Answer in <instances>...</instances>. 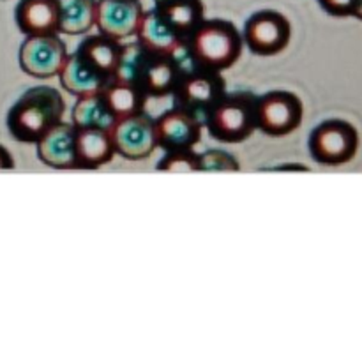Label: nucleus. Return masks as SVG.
<instances>
[{"mask_svg":"<svg viewBox=\"0 0 362 362\" xmlns=\"http://www.w3.org/2000/svg\"><path fill=\"white\" fill-rule=\"evenodd\" d=\"M14 168V158L2 144H0V172H6V170Z\"/></svg>","mask_w":362,"mask_h":362,"instance_id":"27","label":"nucleus"},{"mask_svg":"<svg viewBox=\"0 0 362 362\" xmlns=\"http://www.w3.org/2000/svg\"><path fill=\"white\" fill-rule=\"evenodd\" d=\"M37 158L48 168L78 170L76 163V127L71 122H59L35 141Z\"/></svg>","mask_w":362,"mask_h":362,"instance_id":"12","label":"nucleus"},{"mask_svg":"<svg viewBox=\"0 0 362 362\" xmlns=\"http://www.w3.org/2000/svg\"><path fill=\"white\" fill-rule=\"evenodd\" d=\"M144 11L140 0H98L94 28L117 41H127L136 34Z\"/></svg>","mask_w":362,"mask_h":362,"instance_id":"11","label":"nucleus"},{"mask_svg":"<svg viewBox=\"0 0 362 362\" xmlns=\"http://www.w3.org/2000/svg\"><path fill=\"white\" fill-rule=\"evenodd\" d=\"M163 2H170V0H154V6H158V4H163Z\"/></svg>","mask_w":362,"mask_h":362,"instance_id":"30","label":"nucleus"},{"mask_svg":"<svg viewBox=\"0 0 362 362\" xmlns=\"http://www.w3.org/2000/svg\"><path fill=\"white\" fill-rule=\"evenodd\" d=\"M359 144V131L354 124L343 119H327L310 133L308 151L318 165L341 166L356 158Z\"/></svg>","mask_w":362,"mask_h":362,"instance_id":"4","label":"nucleus"},{"mask_svg":"<svg viewBox=\"0 0 362 362\" xmlns=\"http://www.w3.org/2000/svg\"><path fill=\"white\" fill-rule=\"evenodd\" d=\"M322 9L327 14L336 18H346L354 16V9H356L357 0H318Z\"/></svg>","mask_w":362,"mask_h":362,"instance_id":"26","label":"nucleus"},{"mask_svg":"<svg viewBox=\"0 0 362 362\" xmlns=\"http://www.w3.org/2000/svg\"><path fill=\"white\" fill-rule=\"evenodd\" d=\"M115 156L127 161H144L158 147L156 122L145 112L117 119L110 127Z\"/></svg>","mask_w":362,"mask_h":362,"instance_id":"9","label":"nucleus"},{"mask_svg":"<svg viewBox=\"0 0 362 362\" xmlns=\"http://www.w3.org/2000/svg\"><path fill=\"white\" fill-rule=\"evenodd\" d=\"M57 78H59L64 92L74 95V98L92 94V92H101L110 81V78H106L94 66H90L76 49L67 55Z\"/></svg>","mask_w":362,"mask_h":362,"instance_id":"14","label":"nucleus"},{"mask_svg":"<svg viewBox=\"0 0 362 362\" xmlns=\"http://www.w3.org/2000/svg\"><path fill=\"white\" fill-rule=\"evenodd\" d=\"M308 170L306 168V166H296V165H293V166H278V168H274V170Z\"/></svg>","mask_w":362,"mask_h":362,"instance_id":"29","label":"nucleus"},{"mask_svg":"<svg viewBox=\"0 0 362 362\" xmlns=\"http://www.w3.org/2000/svg\"><path fill=\"white\" fill-rule=\"evenodd\" d=\"M251 92H226L204 117V127L221 144H240L257 131Z\"/></svg>","mask_w":362,"mask_h":362,"instance_id":"3","label":"nucleus"},{"mask_svg":"<svg viewBox=\"0 0 362 362\" xmlns=\"http://www.w3.org/2000/svg\"><path fill=\"white\" fill-rule=\"evenodd\" d=\"M115 158L110 129H76L78 170H99Z\"/></svg>","mask_w":362,"mask_h":362,"instance_id":"17","label":"nucleus"},{"mask_svg":"<svg viewBox=\"0 0 362 362\" xmlns=\"http://www.w3.org/2000/svg\"><path fill=\"white\" fill-rule=\"evenodd\" d=\"M152 57H154V53L148 52L134 37L122 41L119 62H117V69L113 73L112 80L127 81V83H134L141 87V80H144V74L147 71V66L151 64Z\"/></svg>","mask_w":362,"mask_h":362,"instance_id":"23","label":"nucleus"},{"mask_svg":"<svg viewBox=\"0 0 362 362\" xmlns=\"http://www.w3.org/2000/svg\"><path fill=\"white\" fill-rule=\"evenodd\" d=\"M156 170L168 173L198 172V152H194V148L165 151L163 158L156 165Z\"/></svg>","mask_w":362,"mask_h":362,"instance_id":"24","label":"nucleus"},{"mask_svg":"<svg viewBox=\"0 0 362 362\" xmlns=\"http://www.w3.org/2000/svg\"><path fill=\"white\" fill-rule=\"evenodd\" d=\"M354 18L362 21V0H357L356 4V9H354Z\"/></svg>","mask_w":362,"mask_h":362,"instance_id":"28","label":"nucleus"},{"mask_svg":"<svg viewBox=\"0 0 362 362\" xmlns=\"http://www.w3.org/2000/svg\"><path fill=\"white\" fill-rule=\"evenodd\" d=\"M243 49V34L232 21L205 18L186 37L182 53L193 66L223 73L235 66Z\"/></svg>","mask_w":362,"mask_h":362,"instance_id":"1","label":"nucleus"},{"mask_svg":"<svg viewBox=\"0 0 362 362\" xmlns=\"http://www.w3.org/2000/svg\"><path fill=\"white\" fill-rule=\"evenodd\" d=\"M67 46L60 34L25 35L18 52V62L25 74L37 80L57 78L66 62Z\"/></svg>","mask_w":362,"mask_h":362,"instance_id":"8","label":"nucleus"},{"mask_svg":"<svg viewBox=\"0 0 362 362\" xmlns=\"http://www.w3.org/2000/svg\"><path fill=\"white\" fill-rule=\"evenodd\" d=\"M71 124L76 129H88V127H99V129H110L115 122V117L110 112L103 92H92L76 98L73 108H71Z\"/></svg>","mask_w":362,"mask_h":362,"instance_id":"21","label":"nucleus"},{"mask_svg":"<svg viewBox=\"0 0 362 362\" xmlns=\"http://www.w3.org/2000/svg\"><path fill=\"white\" fill-rule=\"evenodd\" d=\"M154 7L184 41L205 20V6L202 0H170Z\"/></svg>","mask_w":362,"mask_h":362,"instance_id":"22","label":"nucleus"},{"mask_svg":"<svg viewBox=\"0 0 362 362\" xmlns=\"http://www.w3.org/2000/svg\"><path fill=\"white\" fill-rule=\"evenodd\" d=\"M98 0H59V34L87 35L95 27Z\"/></svg>","mask_w":362,"mask_h":362,"instance_id":"20","label":"nucleus"},{"mask_svg":"<svg viewBox=\"0 0 362 362\" xmlns=\"http://www.w3.org/2000/svg\"><path fill=\"white\" fill-rule=\"evenodd\" d=\"M66 101L59 88L37 85L25 90L7 113V129L21 144H35L53 126L62 122Z\"/></svg>","mask_w":362,"mask_h":362,"instance_id":"2","label":"nucleus"},{"mask_svg":"<svg viewBox=\"0 0 362 362\" xmlns=\"http://www.w3.org/2000/svg\"><path fill=\"white\" fill-rule=\"evenodd\" d=\"M180 76L173 92V105L197 113L204 120L205 113L226 94V81L223 73L205 69L189 64Z\"/></svg>","mask_w":362,"mask_h":362,"instance_id":"6","label":"nucleus"},{"mask_svg":"<svg viewBox=\"0 0 362 362\" xmlns=\"http://www.w3.org/2000/svg\"><path fill=\"white\" fill-rule=\"evenodd\" d=\"M240 165L235 156L221 148L198 152V172H239Z\"/></svg>","mask_w":362,"mask_h":362,"instance_id":"25","label":"nucleus"},{"mask_svg":"<svg viewBox=\"0 0 362 362\" xmlns=\"http://www.w3.org/2000/svg\"><path fill=\"white\" fill-rule=\"evenodd\" d=\"M134 39L154 55H179L184 48V39L154 6L141 14Z\"/></svg>","mask_w":362,"mask_h":362,"instance_id":"13","label":"nucleus"},{"mask_svg":"<svg viewBox=\"0 0 362 362\" xmlns=\"http://www.w3.org/2000/svg\"><path fill=\"white\" fill-rule=\"evenodd\" d=\"M179 55H154L141 80V88L148 99L172 98L184 73Z\"/></svg>","mask_w":362,"mask_h":362,"instance_id":"15","label":"nucleus"},{"mask_svg":"<svg viewBox=\"0 0 362 362\" xmlns=\"http://www.w3.org/2000/svg\"><path fill=\"white\" fill-rule=\"evenodd\" d=\"M120 48H122V41H117V39L95 32V34L87 35L78 45L76 52L90 66H94L99 73L112 80L113 73L117 69V62H119Z\"/></svg>","mask_w":362,"mask_h":362,"instance_id":"18","label":"nucleus"},{"mask_svg":"<svg viewBox=\"0 0 362 362\" xmlns=\"http://www.w3.org/2000/svg\"><path fill=\"white\" fill-rule=\"evenodd\" d=\"M257 131L272 138L288 136L297 131L304 119V105L290 90H269L255 99Z\"/></svg>","mask_w":362,"mask_h":362,"instance_id":"5","label":"nucleus"},{"mask_svg":"<svg viewBox=\"0 0 362 362\" xmlns=\"http://www.w3.org/2000/svg\"><path fill=\"white\" fill-rule=\"evenodd\" d=\"M240 34H243L244 46L251 53L272 57L288 48L292 41V23L279 11H257L247 18Z\"/></svg>","mask_w":362,"mask_h":362,"instance_id":"7","label":"nucleus"},{"mask_svg":"<svg viewBox=\"0 0 362 362\" xmlns=\"http://www.w3.org/2000/svg\"><path fill=\"white\" fill-rule=\"evenodd\" d=\"M156 122L158 147L163 151H182L194 148L202 140L204 120L197 113L173 105V108L163 112Z\"/></svg>","mask_w":362,"mask_h":362,"instance_id":"10","label":"nucleus"},{"mask_svg":"<svg viewBox=\"0 0 362 362\" xmlns=\"http://www.w3.org/2000/svg\"><path fill=\"white\" fill-rule=\"evenodd\" d=\"M101 92L115 120L145 112L148 101L140 85L127 83V81L110 80Z\"/></svg>","mask_w":362,"mask_h":362,"instance_id":"19","label":"nucleus"},{"mask_svg":"<svg viewBox=\"0 0 362 362\" xmlns=\"http://www.w3.org/2000/svg\"><path fill=\"white\" fill-rule=\"evenodd\" d=\"M14 20L23 35L59 34V0H20Z\"/></svg>","mask_w":362,"mask_h":362,"instance_id":"16","label":"nucleus"}]
</instances>
